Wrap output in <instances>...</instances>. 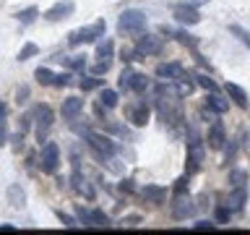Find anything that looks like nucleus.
Segmentation results:
<instances>
[{
    "label": "nucleus",
    "mask_w": 250,
    "mask_h": 235,
    "mask_svg": "<svg viewBox=\"0 0 250 235\" xmlns=\"http://www.w3.org/2000/svg\"><path fill=\"white\" fill-rule=\"evenodd\" d=\"M37 16H39V11H37L34 5H31V8H23V11H19V13H16V19H19L21 24H31V21L37 19Z\"/></svg>",
    "instance_id": "a878e982"
},
{
    "label": "nucleus",
    "mask_w": 250,
    "mask_h": 235,
    "mask_svg": "<svg viewBox=\"0 0 250 235\" xmlns=\"http://www.w3.org/2000/svg\"><path fill=\"white\" fill-rule=\"evenodd\" d=\"M68 68L70 70H83L86 68V55H70V58H65Z\"/></svg>",
    "instance_id": "bb28decb"
},
{
    "label": "nucleus",
    "mask_w": 250,
    "mask_h": 235,
    "mask_svg": "<svg viewBox=\"0 0 250 235\" xmlns=\"http://www.w3.org/2000/svg\"><path fill=\"white\" fill-rule=\"evenodd\" d=\"M39 167H42L47 175L58 172L60 167V146L55 141H44L42 144V152H39Z\"/></svg>",
    "instance_id": "f03ea898"
},
{
    "label": "nucleus",
    "mask_w": 250,
    "mask_h": 235,
    "mask_svg": "<svg viewBox=\"0 0 250 235\" xmlns=\"http://www.w3.org/2000/svg\"><path fill=\"white\" fill-rule=\"evenodd\" d=\"M5 113H8V107H5V102H0V120L5 118Z\"/></svg>",
    "instance_id": "a19ab883"
},
{
    "label": "nucleus",
    "mask_w": 250,
    "mask_h": 235,
    "mask_svg": "<svg viewBox=\"0 0 250 235\" xmlns=\"http://www.w3.org/2000/svg\"><path fill=\"white\" fill-rule=\"evenodd\" d=\"M144 26H146V13H141V11H125L117 19V29L128 31V34H141Z\"/></svg>",
    "instance_id": "39448f33"
},
{
    "label": "nucleus",
    "mask_w": 250,
    "mask_h": 235,
    "mask_svg": "<svg viewBox=\"0 0 250 235\" xmlns=\"http://www.w3.org/2000/svg\"><path fill=\"white\" fill-rule=\"evenodd\" d=\"M175 37H177L183 45H188V47H195V39H193V34H188V31H177Z\"/></svg>",
    "instance_id": "72a5a7b5"
},
{
    "label": "nucleus",
    "mask_w": 250,
    "mask_h": 235,
    "mask_svg": "<svg viewBox=\"0 0 250 235\" xmlns=\"http://www.w3.org/2000/svg\"><path fill=\"white\" fill-rule=\"evenodd\" d=\"M112 52H115V45H112V39H104V42H99V47H97V58H99V60H107V63H112Z\"/></svg>",
    "instance_id": "b1692460"
},
{
    "label": "nucleus",
    "mask_w": 250,
    "mask_h": 235,
    "mask_svg": "<svg viewBox=\"0 0 250 235\" xmlns=\"http://www.w3.org/2000/svg\"><path fill=\"white\" fill-rule=\"evenodd\" d=\"M81 89L83 92H91V89H99V86H104V78H99V76H86V78H81Z\"/></svg>",
    "instance_id": "393cba45"
},
{
    "label": "nucleus",
    "mask_w": 250,
    "mask_h": 235,
    "mask_svg": "<svg viewBox=\"0 0 250 235\" xmlns=\"http://www.w3.org/2000/svg\"><path fill=\"white\" fill-rule=\"evenodd\" d=\"M8 204H11V207H23V204H26V193L21 191V186H8Z\"/></svg>",
    "instance_id": "412c9836"
},
{
    "label": "nucleus",
    "mask_w": 250,
    "mask_h": 235,
    "mask_svg": "<svg viewBox=\"0 0 250 235\" xmlns=\"http://www.w3.org/2000/svg\"><path fill=\"white\" fill-rule=\"evenodd\" d=\"M62 118L65 120H76L78 115L83 113V99H78V97H68V99H62Z\"/></svg>",
    "instance_id": "ddd939ff"
},
{
    "label": "nucleus",
    "mask_w": 250,
    "mask_h": 235,
    "mask_svg": "<svg viewBox=\"0 0 250 235\" xmlns=\"http://www.w3.org/2000/svg\"><path fill=\"white\" fill-rule=\"evenodd\" d=\"M229 180H232L234 186H245V172H242V170H232L229 172Z\"/></svg>",
    "instance_id": "473e14b6"
},
{
    "label": "nucleus",
    "mask_w": 250,
    "mask_h": 235,
    "mask_svg": "<svg viewBox=\"0 0 250 235\" xmlns=\"http://www.w3.org/2000/svg\"><path fill=\"white\" fill-rule=\"evenodd\" d=\"M227 94H229V99H232L237 107L248 110V92L242 89V86H237V84H227Z\"/></svg>",
    "instance_id": "f3484780"
},
{
    "label": "nucleus",
    "mask_w": 250,
    "mask_h": 235,
    "mask_svg": "<svg viewBox=\"0 0 250 235\" xmlns=\"http://www.w3.org/2000/svg\"><path fill=\"white\" fill-rule=\"evenodd\" d=\"M104 31H107V24L104 21H94L91 26H81V29H73L68 34V45H86V42H94V39H99V37H104Z\"/></svg>",
    "instance_id": "f257e3e1"
},
{
    "label": "nucleus",
    "mask_w": 250,
    "mask_h": 235,
    "mask_svg": "<svg viewBox=\"0 0 250 235\" xmlns=\"http://www.w3.org/2000/svg\"><path fill=\"white\" fill-rule=\"evenodd\" d=\"M8 144V123H5V118L0 120V146H5Z\"/></svg>",
    "instance_id": "f704fd0d"
},
{
    "label": "nucleus",
    "mask_w": 250,
    "mask_h": 235,
    "mask_svg": "<svg viewBox=\"0 0 250 235\" xmlns=\"http://www.w3.org/2000/svg\"><path fill=\"white\" fill-rule=\"evenodd\" d=\"M148 118H151V110H148L146 102H136V105L128 107V120L133 125H146Z\"/></svg>",
    "instance_id": "9b49d317"
},
{
    "label": "nucleus",
    "mask_w": 250,
    "mask_h": 235,
    "mask_svg": "<svg viewBox=\"0 0 250 235\" xmlns=\"http://www.w3.org/2000/svg\"><path fill=\"white\" fill-rule=\"evenodd\" d=\"M141 193H144V199L148 204H162L164 199H167V188H162V186H146Z\"/></svg>",
    "instance_id": "a211bd4d"
},
{
    "label": "nucleus",
    "mask_w": 250,
    "mask_h": 235,
    "mask_svg": "<svg viewBox=\"0 0 250 235\" xmlns=\"http://www.w3.org/2000/svg\"><path fill=\"white\" fill-rule=\"evenodd\" d=\"M208 110H214L216 115H222V113H227V110H229V99H222V97L214 92V94L208 97Z\"/></svg>",
    "instance_id": "5701e85b"
},
{
    "label": "nucleus",
    "mask_w": 250,
    "mask_h": 235,
    "mask_svg": "<svg viewBox=\"0 0 250 235\" xmlns=\"http://www.w3.org/2000/svg\"><path fill=\"white\" fill-rule=\"evenodd\" d=\"M245 201H248V188L237 186L229 196H227V209H229V212H240L242 207H245Z\"/></svg>",
    "instance_id": "dca6fc26"
},
{
    "label": "nucleus",
    "mask_w": 250,
    "mask_h": 235,
    "mask_svg": "<svg viewBox=\"0 0 250 235\" xmlns=\"http://www.w3.org/2000/svg\"><path fill=\"white\" fill-rule=\"evenodd\" d=\"M34 125H37V139H39V144L47 139V131L52 128V110H50V105H37L34 107Z\"/></svg>",
    "instance_id": "0eeeda50"
},
{
    "label": "nucleus",
    "mask_w": 250,
    "mask_h": 235,
    "mask_svg": "<svg viewBox=\"0 0 250 235\" xmlns=\"http://www.w3.org/2000/svg\"><path fill=\"white\" fill-rule=\"evenodd\" d=\"M188 175H195L201 167H203V141L198 136H190V141H188Z\"/></svg>",
    "instance_id": "423d86ee"
},
{
    "label": "nucleus",
    "mask_w": 250,
    "mask_h": 235,
    "mask_svg": "<svg viewBox=\"0 0 250 235\" xmlns=\"http://www.w3.org/2000/svg\"><path fill=\"white\" fill-rule=\"evenodd\" d=\"M58 217L62 219V225H65V227H70V230H73V227H78V225H76V219L70 217V214H62V212H58Z\"/></svg>",
    "instance_id": "c9c22d12"
},
{
    "label": "nucleus",
    "mask_w": 250,
    "mask_h": 235,
    "mask_svg": "<svg viewBox=\"0 0 250 235\" xmlns=\"http://www.w3.org/2000/svg\"><path fill=\"white\" fill-rule=\"evenodd\" d=\"M37 52H39V47H37L34 42H26V45L19 50V60H29V58H34Z\"/></svg>",
    "instance_id": "cd10ccee"
},
{
    "label": "nucleus",
    "mask_w": 250,
    "mask_h": 235,
    "mask_svg": "<svg viewBox=\"0 0 250 235\" xmlns=\"http://www.w3.org/2000/svg\"><path fill=\"white\" fill-rule=\"evenodd\" d=\"M120 89L123 92H146L148 89V76L146 73H138V70H130V68H125L123 73H120Z\"/></svg>",
    "instance_id": "7ed1b4c3"
},
{
    "label": "nucleus",
    "mask_w": 250,
    "mask_h": 235,
    "mask_svg": "<svg viewBox=\"0 0 250 235\" xmlns=\"http://www.w3.org/2000/svg\"><path fill=\"white\" fill-rule=\"evenodd\" d=\"M195 78H198V84L203 86V89H208V92H216V89H219L216 81H214V78H208L206 73H201V76H195Z\"/></svg>",
    "instance_id": "c85d7f7f"
},
{
    "label": "nucleus",
    "mask_w": 250,
    "mask_h": 235,
    "mask_svg": "<svg viewBox=\"0 0 250 235\" xmlns=\"http://www.w3.org/2000/svg\"><path fill=\"white\" fill-rule=\"evenodd\" d=\"M185 193H188V178L183 175L175 180V196H185Z\"/></svg>",
    "instance_id": "c756f323"
},
{
    "label": "nucleus",
    "mask_w": 250,
    "mask_h": 235,
    "mask_svg": "<svg viewBox=\"0 0 250 235\" xmlns=\"http://www.w3.org/2000/svg\"><path fill=\"white\" fill-rule=\"evenodd\" d=\"M34 78L44 86H68L70 84V73H52L50 68H37Z\"/></svg>",
    "instance_id": "1a4fd4ad"
},
{
    "label": "nucleus",
    "mask_w": 250,
    "mask_h": 235,
    "mask_svg": "<svg viewBox=\"0 0 250 235\" xmlns=\"http://www.w3.org/2000/svg\"><path fill=\"white\" fill-rule=\"evenodd\" d=\"M78 217L83 219L86 225H94V227H109V217L99 209H78Z\"/></svg>",
    "instance_id": "f8f14e48"
},
{
    "label": "nucleus",
    "mask_w": 250,
    "mask_h": 235,
    "mask_svg": "<svg viewBox=\"0 0 250 235\" xmlns=\"http://www.w3.org/2000/svg\"><path fill=\"white\" fill-rule=\"evenodd\" d=\"M136 55L138 58H148V55H159L162 52V39L159 37H154V34H144L141 31V37H138V42H136Z\"/></svg>",
    "instance_id": "6e6552de"
},
{
    "label": "nucleus",
    "mask_w": 250,
    "mask_h": 235,
    "mask_svg": "<svg viewBox=\"0 0 250 235\" xmlns=\"http://www.w3.org/2000/svg\"><path fill=\"white\" fill-rule=\"evenodd\" d=\"M156 76L172 78V81H175V78L183 76V66H180V63H162V66L156 68Z\"/></svg>",
    "instance_id": "aec40b11"
},
{
    "label": "nucleus",
    "mask_w": 250,
    "mask_h": 235,
    "mask_svg": "<svg viewBox=\"0 0 250 235\" xmlns=\"http://www.w3.org/2000/svg\"><path fill=\"white\" fill-rule=\"evenodd\" d=\"M193 230L206 233V230H216V225H214V222H208V219H201V222H195V225H193Z\"/></svg>",
    "instance_id": "2f4dec72"
},
{
    "label": "nucleus",
    "mask_w": 250,
    "mask_h": 235,
    "mask_svg": "<svg viewBox=\"0 0 250 235\" xmlns=\"http://www.w3.org/2000/svg\"><path fill=\"white\" fill-rule=\"evenodd\" d=\"M83 139H86V144H89L97 154L102 157H112L117 152V146H115V141L104 136V133H94V131H83Z\"/></svg>",
    "instance_id": "20e7f679"
},
{
    "label": "nucleus",
    "mask_w": 250,
    "mask_h": 235,
    "mask_svg": "<svg viewBox=\"0 0 250 235\" xmlns=\"http://www.w3.org/2000/svg\"><path fill=\"white\" fill-rule=\"evenodd\" d=\"M175 19L180 24H188V26H195V24L201 21V13L195 11L193 5H177L175 8Z\"/></svg>",
    "instance_id": "4468645a"
},
{
    "label": "nucleus",
    "mask_w": 250,
    "mask_h": 235,
    "mask_svg": "<svg viewBox=\"0 0 250 235\" xmlns=\"http://www.w3.org/2000/svg\"><path fill=\"white\" fill-rule=\"evenodd\" d=\"M206 141H208V146H211V149H222V146H224V141H227V133H224V125L219 123V120H214V123H211Z\"/></svg>",
    "instance_id": "2eb2a0df"
},
{
    "label": "nucleus",
    "mask_w": 250,
    "mask_h": 235,
    "mask_svg": "<svg viewBox=\"0 0 250 235\" xmlns=\"http://www.w3.org/2000/svg\"><path fill=\"white\" fill-rule=\"evenodd\" d=\"M193 214V207H190V199H185V196H177L175 207H172V217L175 219H185Z\"/></svg>",
    "instance_id": "6ab92c4d"
},
{
    "label": "nucleus",
    "mask_w": 250,
    "mask_h": 235,
    "mask_svg": "<svg viewBox=\"0 0 250 235\" xmlns=\"http://www.w3.org/2000/svg\"><path fill=\"white\" fill-rule=\"evenodd\" d=\"M109 66H112V63H107V60H97V63H94V76H102V73H107V70H109Z\"/></svg>",
    "instance_id": "7c9ffc66"
},
{
    "label": "nucleus",
    "mask_w": 250,
    "mask_h": 235,
    "mask_svg": "<svg viewBox=\"0 0 250 235\" xmlns=\"http://www.w3.org/2000/svg\"><path fill=\"white\" fill-rule=\"evenodd\" d=\"M123 191H133V180H123Z\"/></svg>",
    "instance_id": "ea45409f"
},
{
    "label": "nucleus",
    "mask_w": 250,
    "mask_h": 235,
    "mask_svg": "<svg viewBox=\"0 0 250 235\" xmlns=\"http://www.w3.org/2000/svg\"><path fill=\"white\" fill-rule=\"evenodd\" d=\"M232 34H237V37L242 39V42H245V45L250 47V34H248V31H242L240 26H232Z\"/></svg>",
    "instance_id": "e433bc0d"
},
{
    "label": "nucleus",
    "mask_w": 250,
    "mask_h": 235,
    "mask_svg": "<svg viewBox=\"0 0 250 235\" xmlns=\"http://www.w3.org/2000/svg\"><path fill=\"white\" fill-rule=\"evenodd\" d=\"M229 214H232V212L227 209V207H219V209H216V219H219V222H227V219H229Z\"/></svg>",
    "instance_id": "4c0bfd02"
},
{
    "label": "nucleus",
    "mask_w": 250,
    "mask_h": 235,
    "mask_svg": "<svg viewBox=\"0 0 250 235\" xmlns=\"http://www.w3.org/2000/svg\"><path fill=\"white\" fill-rule=\"evenodd\" d=\"M0 230H3V233H13V230H16V225H11V222H5V225H0Z\"/></svg>",
    "instance_id": "58836bf2"
},
{
    "label": "nucleus",
    "mask_w": 250,
    "mask_h": 235,
    "mask_svg": "<svg viewBox=\"0 0 250 235\" xmlns=\"http://www.w3.org/2000/svg\"><path fill=\"white\" fill-rule=\"evenodd\" d=\"M99 105L104 107V110H115V107H117V92H115V89H102Z\"/></svg>",
    "instance_id": "4be33fe9"
},
{
    "label": "nucleus",
    "mask_w": 250,
    "mask_h": 235,
    "mask_svg": "<svg viewBox=\"0 0 250 235\" xmlns=\"http://www.w3.org/2000/svg\"><path fill=\"white\" fill-rule=\"evenodd\" d=\"M73 11H76L73 0H60V3H55L52 8H47L44 19L47 21H62V19H68V16H73Z\"/></svg>",
    "instance_id": "9d476101"
}]
</instances>
